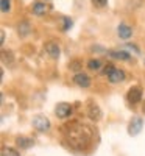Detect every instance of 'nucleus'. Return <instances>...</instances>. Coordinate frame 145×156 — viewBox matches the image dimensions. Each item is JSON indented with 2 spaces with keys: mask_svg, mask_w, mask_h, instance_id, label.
I'll use <instances>...</instances> for the list:
<instances>
[{
  "mask_svg": "<svg viewBox=\"0 0 145 156\" xmlns=\"http://www.w3.org/2000/svg\"><path fill=\"white\" fill-rule=\"evenodd\" d=\"M80 67H81V66H80V61L75 59V61L70 62V69H72V70H80Z\"/></svg>",
  "mask_w": 145,
  "mask_h": 156,
  "instance_id": "22",
  "label": "nucleus"
},
{
  "mask_svg": "<svg viewBox=\"0 0 145 156\" xmlns=\"http://www.w3.org/2000/svg\"><path fill=\"white\" fill-rule=\"evenodd\" d=\"M33 14L34 16H44L47 12V5L44 2H34L33 3Z\"/></svg>",
  "mask_w": 145,
  "mask_h": 156,
  "instance_id": "12",
  "label": "nucleus"
},
{
  "mask_svg": "<svg viewBox=\"0 0 145 156\" xmlns=\"http://www.w3.org/2000/svg\"><path fill=\"white\" fill-rule=\"evenodd\" d=\"M73 83L80 87H89L90 86V76L83 73V72H78L75 76H73Z\"/></svg>",
  "mask_w": 145,
  "mask_h": 156,
  "instance_id": "8",
  "label": "nucleus"
},
{
  "mask_svg": "<svg viewBox=\"0 0 145 156\" xmlns=\"http://www.w3.org/2000/svg\"><path fill=\"white\" fill-rule=\"evenodd\" d=\"M2 156H20V153H17L14 148H3Z\"/></svg>",
  "mask_w": 145,
  "mask_h": 156,
  "instance_id": "19",
  "label": "nucleus"
},
{
  "mask_svg": "<svg viewBox=\"0 0 145 156\" xmlns=\"http://www.w3.org/2000/svg\"><path fill=\"white\" fill-rule=\"evenodd\" d=\"M87 67H89L90 70H94V72H100L101 67H103V64H101L100 59H89V61H87Z\"/></svg>",
  "mask_w": 145,
  "mask_h": 156,
  "instance_id": "15",
  "label": "nucleus"
},
{
  "mask_svg": "<svg viewBox=\"0 0 145 156\" xmlns=\"http://www.w3.org/2000/svg\"><path fill=\"white\" fill-rule=\"evenodd\" d=\"M72 25H73V22H72V19H70V17L62 16V31L70 30V28H72Z\"/></svg>",
  "mask_w": 145,
  "mask_h": 156,
  "instance_id": "17",
  "label": "nucleus"
},
{
  "mask_svg": "<svg viewBox=\"0 0 145 156\" xmlns=\"http://www.w3.org/2000/svg\"><path fill=\"white\" fill-rule=\"evenodd\" d=\"M72 106L69 105V103H58L56 108H55V114L56 117H59V119H67V117L72 115Z\"/></svg>",
  "mask_w": 145,
  "mask_h": 156,
  "instance_id": "5",
  "label": "nucleus"
},
{
  "mask_svg": "<svg viewBox=\"0 0 145 156\" xmlns=\"http://www.w3.org/2000/svg\"><path fill=\"white\" fill-rule=\"evenodd\" d=\"M108 56L114 58V59H120V61H129L131 59V53H128L126 50H123L122 47L118 48V50H111L106 53Z\"/></svg>",
  "mask_w": 145,
  "mask_h": 156,
  "instance_id": "6",
  "label": "nucleus"
},
{
  "mask_svg": "<svg viewBox=\"0 0 145 156\" xmlns=\"http://www.w3.org/2000/svg\"><path fill=\"white\" fill-rule=\"evenodd\" d=\"M143 112H145V106H143Z\"/></svg>",
  "mask_w": 145,
  "mask_h": 156,
  "instance_id": "24",
  "label": "nucleus"
},
{
  "mask_svg": "<svg viewBox=\"0 0 145 156\" xmlns=\"http://www.w3.org/2000/svg\"><path fill=\"white\" fill-rule=\"evenodd\" d=\"M87 115L90 117V119H94V120H98L100 119V115H101V111L100 108L95 105V103H92V105H89V109H87Z\"/></svg>",
  "mask_w": 145,
  "mask_h": 156,
  "instance_id": "13",
  "label": "nucleus"
},
{
  "mask_svg": "<svg viewBox=\"0 0 145 156\" xmlns=\"http://www.w3.org/2000/svg\"><path fill=\"white\" fill-rule=\"evenodd\" d=\"M142 126H143V120L140 117H133L128 123V134L129 136H137L142 131Z\"/></svg>",
  "mask_w": 145,
  "mask_h": 156,
  "instance_id": "4",
  "label": "nucleus"
},
{
  "mask_svg": "<svg viewBox=\"0 0 145 156\" xmlns=\"http://www.w3.org/2000/svg\"><path fill=\"white\" fill-rule=\"evenodd\" d=\"M122 48L126 50L128 53H131V55H133V53H134V55H139V53H140V50H139L137 45H134V44H128V42H126L125 45H122Z\"/></svg>",
  "mask_w": 145,
  "mask_h": 156,
  "instance_id": "16",
  "label": "nucleus"
},
{
  "mask_svg": "<svg viewBox=\"0 0 145 156\" xmlns=\"http://www.w3.org/2000/svg\"><path fill=\"white\" fill-rule=\"evenodd\" d=\"M90 3L95 8H104L108 5V0H90Z\"/></svg>",
  "mask_w": 145,
  "mask_h": 156,
  "instance_id": "20",
  "label": "nucleus"
},
{
  "mask_svg": "<svg viewBox=\"0 0 145 156\" xmlns=\"http://www.w3.org/2000/svg\"><path fill=\"white\" fill-rule=\"evenodd\" d=\"M45 51L48 53V56L53 58V59H58L59 55H61V48H59V45L55 44V42H48V44L45 45Z\"/></svg>",
  "mask_w": 145,
  "mask_h": 156,
  "instance_id": "10",
  "label": "nucleus"
},
{
  "mask_svg": "<svg viewBox=\"0 0 145 156\" xmlns=\"http://www.w3.org/2000/svg\"><path fill=\"white\" fill-rule=\"evenodd\" d=\"M0 8H2L3 14L9 12V9H11V0H2V5H0Z\"/></svg>",
  "mask_w": 145,
  "mask_h": 156,
  "instance_id": "18",
  "label": "nucleus"
},
{
  "mask_svg": "<svg viewBox=\"0 0 145 156\" xmlns=\"http://www.w3.org/2000/svg\"><path fill=\"white\" fill-rule=\"evenodd\" d=\"M16 144H17V147H19V148L27 150V148L33 147L34 140H33L31 137H25V136H20V137H17V139H16Z\"/></svg>",
  "mask_w": 145,
  "mask_h": 156,
  "instance_id": "11",
  "label": "nucleus"
},
{
  "mask_svg": "<svg viewBox=\"0 0 145 156\" xmlns=\"http://www.w3.org/2000/svg\"><path fill=\"white\" fill-rule=\"evenodd\" d=\"M112 69H114V64H106V66H104V69L101 70V73L108 76V75H109V73L112 72Z\"/></svg>",
  "mask_w": 145,
  "mask_h": 156,
  "instance_id": "21",
  "label": "nucleus"
},
{
  "mask_svg": "<svg viewBox=\"0 0 145 156\" xmlns=\"http://www.w3.org/2000/svg\"><path fill=\"white\" fill-rule=\"evenodd\" d=\"M64 145L73 151H86L94 140V129L89 125L73 120L62 126Z\"/></svg>",
  "mask_w": 145,
  "mask_h": 156,
  "instance_id": "1",
  "label": "nucleus"
},
{
  "mask_svg": "<svg viewBox=\"0 0 145 156\" xmlns=\"http://www.w3.org/2000/svg\"><path fill=\"white\" fill-rule=\"evenodd\" d=\"M30 31H31V27H30V23H28L27 20H23V22L19 23L17 33H19L20 36H27V34H30Z\"/></svg>",
  "mask_w": 145,
  "mask_h": 156,
  "instance_id": "14",
  "label": "nucleus"
},
{
  "mask_svg": "<svg viewBox=\"0 0 145 156\" xmlns=\"http://www.w3.org/2000/svg\"><path fill=\"white\" fill-rule=\"evenodd\" d=\"M125 80V72L123 70H120V69H112V72L108 75V81L109 83H112V84H115V83H122Z\"/></svg>",
  "mask_w": 145,
  "mask_h": 156,
  "instance_id": "9",
  "label": "nucleus"
},
{
  "mask_svg": "<svg viewBox=\"0 0 145 156\" xmlns=\"http://www.w3.org/2000/svg\"><path fill=\"white\" fill-rule=\"evenodd\" d=\"M117 36L120 39H123V41H128V39L133 36V28L126 23H120L117 27Z\"/></svg>",
  "mask_w": 145,
  "mask_h": 156,
  "instance_id": "7",
  "label": "nucleus"
},
{
  "mask_svg": "<svg viewBox=\"0 0 145 156\" xmlns=\"http://www.w3.org/2000/svg\"><path fill=\"white\" fill-rule=\"evenodd\" d=\"M142 89L139 86H133V87H129L128 89V94H126V100L131 103V105H137V103L142 100Z\"/></svg>",
  "mask_w": 145,
  "mask_h": 156,
  "instance_id": "3",
  "label": "nucleus"
},
{
  "mask_svg": "<svg viewBox=\"0 0 145 156\" xmlns=\"http://www.w3.org/2000/svg\"><path fill=\"white\" fill-rule=\"evenodd\" d=\"M31 123H33V126L37 129V131H41V133L48 131V129H50V120L47 119L45 115H42V114H37L33 119Z\"/></svg>",
  "mask_w": 145,
  "mask_h": 156,
  "instance_id": "2",
  "label": "nucleus"
},
{
  "mask_svg": "<svg viewBox=\"0 0 145 156\" xmlns=\"http://www.w3.org/2000/svg\"><path fill=\"white\" fill-rule=\"evenodd\" d=\"M0 42H2V44L5 42V31H2V41H0Z\"/></svg>",
  "mask_w": 145,
  "mask_h": 156,
  "instance_id": "23",
  "label": "nucleus"
}]
</instances>
